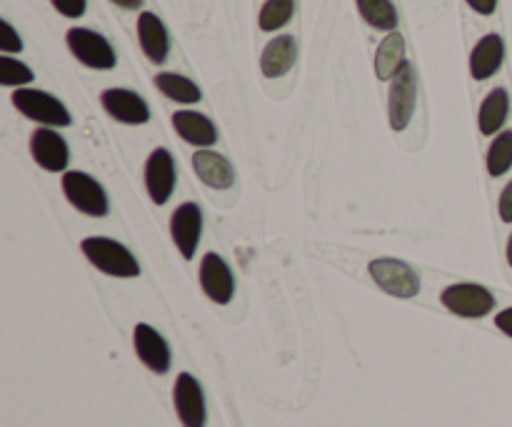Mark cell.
Segmentation results:
<instances>
[{
    "label": "cell",
    "instance_id": "6da1fadb",
    "mask_svg": "<svg viewBox=\"0 0 512 427\" xmlns=\"http://www.w3.org/2000/svg\"><path fill=\"white\" fill-rule=\"evenodd\" d=\"M80 250H83V255L93 268L110 275V278H138L140 275V265L135 255L118 240L95 235V238L80 240Z\"/></svg>",
    "mask_w": 512,
    "mask_h": 427
},
{
    "label": "cell",
    "instance_id": "7a4b0ae2",
    "mask_svg": "<svg viewBox=\"0 0 512 427\" xmlns=\"http://www.w3.org/2000/svg\"><path fill=\"white\" fill-rule=\"evenodd\" d=\"M13 105L33 123L45 125V128H68L73 123L68 108L60 103L55 95L35 88H18L13 93Z\"/></svg>",
    "mask_w": 512,
    "mask_h": 427
},
{
    "label": "cell",
    "instance_id": "3957f363",
    "mask_svg": "<svg viewBox=\"0 0 512 427\" xmlns=\"http://www.w3.org/2000/svg\"><path fill=\"white\" fill-rule=\"evenodd\" d=\"M63 193L68 203L75 210L90 218H103L108 215V195H105L103 185L93 178V175L83 173V170H68L63 175Z\"/></svg>",
    "mask_w": 512,
    "mask_h": 427
},
{
    "label": "cell",
    "instance_id": "277c9868",
    "mask_svg": "<svg viewBox=\"0 0 512 427\" xmlns=\"http://www.w3.org/2000/svg\"><path fill=\"white\" fill-rule=\"evenodd\" d=\"M415 100H418V73L410 63H405L398 70L393 80H390V95H388V118L390 128L395 133L405 130L413 120Z\"/></svg>",
    "mask_w": 512,
    "mask_h": 427
},
{
    "label": "cell",
    "instance_id": "5b68a950",
    "mask_svg": "<svg viewBox=\"0 0 512 427\" xmlns=\"http://www.w3.org/2000/svg\"><path fill=\"white\" fill-rule=\"evenodd\" d=\"M370 278L380 290L393 298H415L420 293V278L408 263L395 258H378L370 263Z\"/></svg>",
    "mask_w": 512,
    "mask_h": 427
},
{
    "label": "cell",
    "instance_id": "8992f818",
    "mask_svg": "<svg viewBox=\"0 0 512 427\" xmlns=\"http://www.w3.org/2000/svg\"><path fill=\"white\" fill-rule=\"evenodd\" d=\"M70 53L90 70H113L115 50L108 40L90 28H70L65 35Z\"/></svg>",
    "mask_w": 512,
    "mask_h": 427
},
{
    "label": "cell",
    "instance_id": "52a82bcc",
    "mask_svg": "<svg viewBox=\"0 0 512 427\" xmlns=\"http://www.w3.org/2000/svg\"><path fill=\"white\" fill-rule=\"evenodd\" d=\"M440 303L450 310V313L460 315V318H485L490 310L495 308V298L488 288L475 283H455L440 293Z\"/></svg>",
    "mask_w": 512,
    "mask_h": 427
},
{
    "label": "cell",
    "instance_id": "ba28073f",
    "mask_svg": "<svg viewBox=\"0 0 512 427\" xmlns=\"http://www.w3.org/2000/svg\"><path fill=\"white\" fill-rule=\"evenodd\" d=\"M145 190L155 205H165L175 190V158L170 150L155 148L145 160Z\"/></svg>",
    "mask_w": 512,
    "mask_h": 427
},
{
    "label": "cell",
    "instance_id": "9c48e42d",
    "mask_svg": "<svg viewBox=\"0 0 512 427\" xmlns=\"http://www.w3.org/2000/svg\"><path fill=\"white\" fill-rule=\"evenodd\" d=\"M200 233H203V215L200 205L183 203L170 215V238L185 260H193L198 253Z\"/></svg>",
    "mask_w": 512,
    "mask_h": 427
},
{
    "label": "cell",
    "instance_id": "30bf717a",
    "mask_svg": "<svg viewBox=\"0 0 512 427\" xmlns=\"http://www.w3.org/2000/svg\"><path fill=\"white\" fill-rule=\"evenodd\" d=\"M200 288L213 303L228 305L235 295V278L230 265L218 253H205L200 260Z\"/></svg>",
    "mask_w": 512,
    "mask_h": 427
},
{
    "label": "cell",
    "instance_id": "8fae6325",
    "mask_svg": "<svg viewBox=\"0 0 512 427\" xmlns=\"http://www.w3.org/2000/svg\"><path fill=\"white\" fill-rule=\"evenodd\" d=\"M173 405L183 427H205L203 388L190 373H180L173 385Z\"/></svg>",
    "mask_w": 512,
    "mask_h": 427
},
{
    "label": "cell",
    "instance_id": "7c38bea8",
    "mask_svg": "<svg viewBox=\"0 0 512 427\" xmlns=\"http://www.w3.org/2000/svg\"><path fill=\"white\" fill-rule=\"evenodd\" d=\"M30 155L48 173H60V170L68 168L70 160L68 143L60 138L58 130L45 128V125L35 128L33 135H30Z\"/></svg>",
    "mask_w": 512,
    "mask_h": 427
},
{
    "label": "cell",
    "instance_id": "4fadbf2b",
    "mask_svg": "<svg viewBox=\"0 0 512 427\" xmlns=\"http://www.w3.org/2000/svg\"><path fill=\"white\" fill-rule=\"evenodd\" d=\"M100 105L113 120L123 125H145L150 120V108L138 93L125 88H108L100 93Z\"/></svg>",
    "mask_w": 512,
    "mask_h": 427
},
{
    "label": "cell",
    "instance_id": "5bb4252c",
    "mask_svg": "<svg viewBox=\"0 0 512 427\" xmlns=\"http://www.w3.org/2000/svg\"><path fill=\"white\" fill-rule=\"evenodd\" d=\"M133 345H135V355H138L140 363H143L145 368L153 370V373L158 375L168 373L170 348L158 330L150 328V325L145 323H138L133 330Z\"/></svg>",
    "mask_w": 512,
    "mask_h": 427
},
{
    "label": "cell",
    "instance_id": "9a60e30c",
    "mask_svg": "<svg viewBox=\"0 0 512 427\" xmlns=\"http://www.w3.org/2000/svg\"><path fill=\"white\" fill-rule=\"evenodd\" d=\"M193 170L208 188L228 190L235 183V170L228 158L210 148H198L193 153Z\"/></svg>",
    "mask_w": 512,
    "mask_h": 427
},
{
    "label": "cell",
    "instance_id": "2e32d148",
    "mask_svg": "<svg viewBox=\"0 0 512 427\" xmlns=\"http://www.w3.org/2000/svg\"><path fill=\"white\" fill-rule=\"evenodd\" d=\"M173 128L180 138L195 148H210L218 140V130H215L213 120L205 118L198 110H178L173 113Z\"/></svg>",
    "mask_w": 512,
    "mask_h": 427
},
{
    "label": "cell",
    "instance_id": "e0dca14e",
    "mask_svg": "<svg viewBox=\"0 0 512 427\" xmlns=\"http://www.w3.org/2000/svg\"><path fill=\"white\" fill-rule=\"evenodd\" d=\"M505 60V43L500 35L490 33L475 43L473 53H470V75L475 80H488L493 78L500 70Z\"/></svg>",
    "mask_w": 512,
    "mask_h": 427
},
{
    "label": "cell",
    "instance_id": "ac0fdd59",
    "mask_svg": "<svg viewBox=\"0 0 512 427\" xmlns=\"http://www.w3.org/2000/svg\"><path fill=\"white\" fill-rule=\"evenodd\" d=\"M138 40H140V48H143L145 58H148L150 63H155V65L165 63V58H168V50H170V38H168V30H165L163 20H160L158 15L140 13Z\"/></svg>",
    "mask_w": 512,
    "mask_h": 427
},
{
    "label": "cell",
    "instance_id": "d6986e66",
    "mask_svg": "<svg viewBox=\"0 0 512 427\" xmlns=\"http://www.w3.org/2000/svg\"><path fill=\"white\" fill-rule=\"evenodd\" d=\"M295 58H298L295 38L293 35H280V38H273L263 48V55H260V70H263L265 78H280V75H285L293 68Z\"/></svg>",
    "mask_w": 512,
    "mask_h": 427
},
{
    "label": "cell",
    "instance_id": "ffe728a7",
    "mask_svg": "<svg viewBox=\"0 0 512 427\" xmlns=\"http://www.w3.org/2000/svg\"><path fill=\"white\" fill-rule=\"evenodd\" d=\"M510 113V98L505 88H495L485 95L478 110V128L483 135H498Z\"/></svg>",
    "mask_w": 512,
    "mask_h": 427
},
{
    "label": "cell",
    "instance_id": "44dd1931",
    "mask_svg": "<svg viewBox=\"0 0 512 427\" xmlns=\"http://www.w3.org/2000/svg\"><path fill=\"white\" fill-rule=\"evenodd\" d=\"M405 63V40L398 30H393L375 50V75L378 80H393Z\"/></svg>",
    "mask_w": 512,
    "mask_h": 427
},
{
    "label": "cell",
    "instance_id": "7402d4cb",
    "mask_svg": "<svg viewBox=\"0 0 512 427\" xmlns=\"http://www.w3.org/2000/svg\"><path fill=\"white\" fill-rule=\"evenodd\" d=\"M155 88H158L165 98L183 105H193L203 98L198 85H195L190 78H185V75H178V73H158L155 75Z\"/></svg>",
    "mask_w": 512,
    "mask_h": 427
},
{
    "label": "cell",
    "instance_id": "603a6c76",
    "mask_svg": "<svg viewBox=\"0 0 512 427\" xmlns=\"http://www.w3.org/2000/svg\"><path fill=\"white\" fill-rule=\"evenodd\" d=\"M358 5V13L370 28L375 30H388L393 33L395 25H398V10L390 0H355Z\"/></svg>",
    "mask_w": 512,
    "mask_h": 427
},
{
    "label": "cell",
    "instance_id": "cb8c5ba5",
    "mask_svg": "<svg viewBox=\"0 0 512 427\" xmlns=\"http://www.w3.org/2000/svg\"><path fill=\"white\" fill-rule=\"evenodd\" d=\"M485 165H488L490 178H500V175H505L512 168V130H500L495 135V140L488 148Z\"/></svg>",
    "mask_w": 512,
    "mask_h": 427
},
{
    "label": "cell",
    "instance_id": "d4e9b609",
    "mask_svg": "<svg viewBox=\"0 0 512 427\" xmlns=\"http://www.w3.org/2000/svg\"><path fill=\"white\" fill-rule=\"evenodd\" d=\"M295 13V0H265L263 8H260L258 25L265 33H275L283 25L290 23Z\"/></svg>",
    "mask_w": 512,
    "mask_h": 427
},
{
    "label": "cell",
    "instance_id": "484cf974",
    "mask_svg": "<svg viewBox=\"0 0 512 427\" xmlns=\"http://www.w3.org/2000/svg\"><path fill=\"white\" fill-rule=\"evenodd\" d=\"M33 78V70L25 63L10 58V55H3V58H0V85H3V88H23V85L33 83Z\"/></svg>",
    "mask_w": 512,
    "mask_h": 427
},
{
    "label": "cell",
    "instance_id": "4316f807",
    "mask_svg": "<svg viewBox=\"0 0 512 427\" xmlns=\"http://www.w3.org/2000/svg\"><path fill=\"white\" fill-rule=\"evenodd\" d=\"M0 50L3 53H20L23 50V40H20V35L15 33V28L8 20L0 23Z\"/></svg>",
    "mask_w": 512,
    "mask_h": 427
},
{
    "label": "cell",
    "instance_id": "83f0119b",
    "mask_svg": "<svg viewBox=\"0 0 512 427\" xmlns=\"http://www.w3.org/2000/svg\"><path fill=\"white\" fill-rule=\"evenodd\" d=\"M50 3H53V8L58 10L60 15H65V18H80V15L85 13L88 0H50Z\"/></svg>",
    "mask_w": 512,
    "mask_h": 427
},
{
    "label": "cell",
    "instance_id": "f1b7e54d",
    "mask_svg": "<svg viewBox=\"0 0 512 427\" xmlns=\"http://www.w3.org/2000/svg\"><path fill=\"white\" fill-rule=\"evenodd\" d=\"M498 213H500V220H503V223H512V180L505 185L503 193H500Z\"/></svg>",
    "mask_w": 512,
    "mask_h": 427
},
{
    "label": "cell",
    "instance_id": "f546056e",
    "mask_svg": "<svg viewBox=\"0 0 512 427\" xmlns=\"http://www.w3.org/2000/svg\"><path fill=\"white\" fill-rule=\"evenodd\" d=\"M465 3L480 15H493L495 8H498V0H465Z\"/></svg>",
    "mask_w": 512,
    "mask_h": 427
},
{
    "label": "cell",
    "instance_id": "4dcf8cb0",
    "mask_svg": "<svg viewBox=\"0 0 512 427\" xmlns=\"http://www.w3.org/2000/svg\"><path fill=\"white\" fill-rule=\"evenodd\" d=\"M495 325H498L500 333H505L508 338H512V308L500 310L498 318H495Z\"/></svg>",
    "mask_w": 512,
    "mask_h": 427
},
{
    "label": "cell",
    "instance_id": "1f68e13d",
    "mask_svg": "<svg viewBox=\"0 0 512 427\" xmlns=\"http://www.w3.org/2000/svg\"><path fill=\"white\" fill-rule=\"evenodd\" d=\"M110 3L120 5V8H125V10H138L143 0H110Z\"/></svg>",
    "mask_w": 512,
    "mask_h": 427
},
{
    "label": "cell",
    "instance_id": "d6a6232c",
    "mask_svg": "<svg viewBox=\"0 0 512 427\" xmlns=\"http://www.w3.org/2000/svg\"><path fill=\"white\" fill-rule=\"evenodd\" d=\"M505 258H508V265L512 268V233H510V238H508V248H505Z\"/></svg>",
    "mask_w": 512,
    "mask_h": 427
}]
</instances>
